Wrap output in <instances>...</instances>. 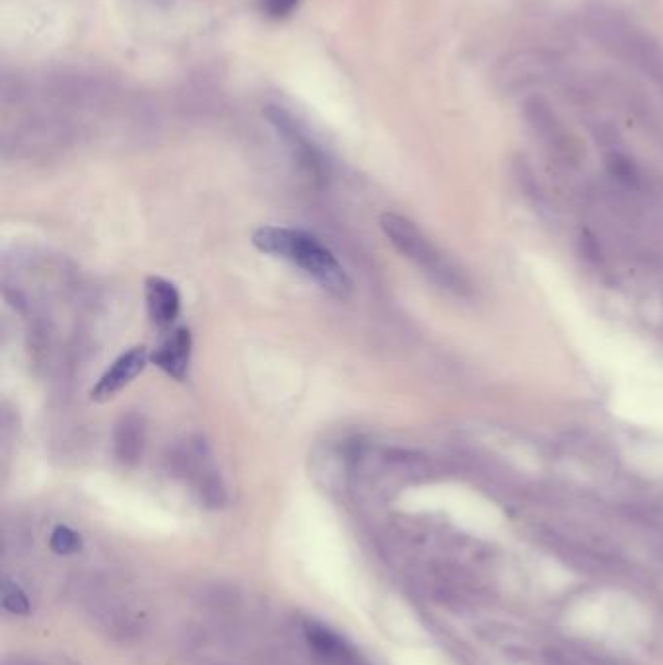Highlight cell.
Masks as SVG:
<instances>
[{
  "instance_id": "6da1fadb",
  "label": "cell",
  "mask_w": 663,
  "mask_h": 665,
  "mask_svg": "<svg viewBox=\"0 0 663 665\" xmlns=\"http://www.w3.org/2000/svg\"><path fill=\"white\" fill-rule=\"evenodd\" d=\"M251 244L265 255L290 261L304 275L317 282L325 292L339 300H347L352 294V280L343 265L310 232L279 226H261L253 232Z\"/></svg>"
},
{
  "instance_id": "7a4b0ae2",
  "label": "cell",
  "mask_w": 663,
  "mask_h": 665,
  "mask_svg": "<svg viewBox=\"0 0 663 665\" xmlns=\"http://www.w3.org/2000/svg\"><path fill=\"white\" fill-rule=\"evenodd\" d=\"M380 226L393 247L411 263H415L436 286L457 298H467L471 294V282L467 275L438 245L430 242V238L415 222L405 216L385 212L380 218Z\"/></svg>"
},
{
  "instance_id": "3957f363",
  "label": "cell",
  "mask_w": 663,
  "mask_h": 665,
  "mask_svg": "<svg viewBox=\"0 0 663 665\" xmlns=\"http://www.w3.org/2000/svg\"><path fill=\"white\" fill-rule=\"evenodd\" d=\"M263 115L277 131L292 160L298 164L300 172L308 175L315 185H323L329 177V162L321 148L300 125V121L282 105H267L263 109Z\"/></svg>"
},
{
  "instance_id": "277c9868",
  "label": "cell",
  "mask_w": 663,
  "mask_h": 665,
  "mask_svg": "<svg viewBox=\"0 0 663 665\" xmlns=\"http://www.w3.org/2000/svg\"><path fill=\"white\" fill-rule=\"evenodd\" d=\"M148 360L150 356L144 347H133L123 352L100 378V382L92 387L90 399L96 403L111 401L117 393H121L127 385L133 384L139 378Z\"/></svg>"
},
{
  "instance_id": "5b68a950",
  "label": "cell",
  "mask_w": 663,
  "mask_h": 665,
  "mask_svg": "<svg viewBox=\"0 0 663 665\" xmlns=\"http://www.w3.org/2000/svg\"><path fill=\"white\" fill-rule=\"evenodd\" d=\"M193 337L185 327H177L150 354V362L175 382H185L191 368Z\"/></svg>"
},
{
  "instance_id": "8992f818",
  "label": "cell",
  "mask_w": 663,
  "mask_h": 665,
  "mask_svg": "<svg viewBox=\"0 0 663 665\" xmlns=\"http://www.w3.org/2000/svg\"><path fill=\"white\" fill-rule=\"evenodd\" d=\"M144 298L150 321L158 329L172 327L181 308V296L174 282L162 277H148L144 280Z\"/></svg>"
},
{
  "instance_id": "52a82bcc",
  "label": "cell",
  "mask_w": 663,
  "mask_h": 665,
  "mask_svg": "<svg viewBox=\"0 0 663 665\" xmlns=\"http://www.w3.org/2000/svg\"><path fill=\"white\" fill-rule=\"evenodd\" d=\"M144 446V422L131 413L119 422L115 432V455L123 465H135Z\"/></svg>"
},
{
  "instance_id": "ba28073f",
  "label": "cell",
  "mask_w": 663,
  "mask_h": 665,
  "mask_svg": "<svg viewBox=\"0 0 663 665\" xmlns=\"http://www.w3.org/2000/svg\"><path fill=\"white\" fill-rule=\"evenodd\" d=\"M304 634H306L308 642L314 646L317 654H321L325 658H343L345 656V644L339 638V634H335L333 630L310 621L304 627Z\"/></svg>"
},
{
  "instance_id": "9c48e42d",
  "label": "cell",
  "mask_w": 663,
  "mask_h": 665,
  "mask_svg": "<svg viewBox=\"0 0 663 665\" xmlns=\"http://www.w3.org/2000/svg\"><path fill=\"white\" fill-rule=\"evenodd\" d=\"M49 547L57 555L69 557V555H74L82 549V537L74 529H70L69 525H57L51 533Z\"/></svg>"
},
{
  "instance_id": "30bf717a",
  "label": "cell",
  "mask_w": 663,
  "mask_h": 665,
  "mask_svg": "<svg viewBox=\"0 0 663 665\" xmlns=\"http://www.w3.org/2000/svg\"><path fill=\"white\" fill-rule=\"evenodd\" d=\"M0 599H2V609L12 613V615H28L30 613V599L24 594L16 584L4 582L0 590Z\"/></svg>"
},
{
  "instance_id": "8fae6325",
  "label": "cell",
  "mask_w": 663,
  "mask_h": 665,
  "mask_svg": "<svg viewBox=\"0 0 663 665\" xmlns=\"http://www.w3.org/2000/svg\"><path fill=\"white\" fill-rule=\"evenodd\" d=\"M298 4L300 0H263V10L271 18H286Z\"/></svg>"
}]
</instances>
